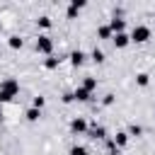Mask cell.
<instances>
[{
	"mask_svg": "<svg viewBox=\"0 0 155 155\" xmlns=\"http://www.w3.org/2000/svg\"><path fill=\"white\" fill-rule=\"evenodd\" d=\"M70 131H73V133H85V131H87V121L80 119V116L73 119V121H70Z\"/></svg>",
	"mask_w": 155,
	"mask_h": 155,
	"instance_id": "5b68a950",
	"label": "cell"
},
{
	"mask_svg": "<svg viewBox=\"0 0 155 155\" xmlns=\"http://www.w3.org/2000/svg\"><path fill=\"white\" fill-rule=\"evenodd\" d=\"M150 39V27H133V31H131V41H136V44H145Z\"/></svg>",
	"mask_w": 155,
	"mask_h": 155,
	"instance_id": "7a4b0ae2",
	"label": "cell"
},
{
	"mask_svg": "<svg viewBox=\"0 0 155 155\" xmlns=\"http://www.w3.org/2000/svg\"><path fill=\"white\" fill-rule=\"evenodd\" d=\"M44 104H46V99H44L41 94H39V97H34V102H31V107H34V109H41Z\"/></svg>",
	"mask_w": 155,
	"mask_h": 155,
	"instance_id": "ffe728a7",
	"label": "cell"
},
{
	"mask_svg": "<svg viewBox=\"0 0 155 155\" xmlns=\"http://www.w3.org/2000/svg\"><path fill=\"white\" fill-rule=\"evenodd\" d=\"M36 22H39V27H44V29H48V27H51V17H46V15H44V17H39Z\"/></svg>",
	"mask_w": 155,
	"mask_h": 155,
	"instance_id": "d6986e66",
	"label": "cell"
},
{
	"mask_svg": "<svg viewBox=\"0 0 155 155\" xmlns=\"http://www.w3.org/2000/svg\"><path fill=\"white\" fill-rule=\"evenodd\" d=\"M111 41H114V46H116V48H126V46L131 44V36H128L126 31H124V34H114V39H111Z\"/></svg>",
	"mask_w": 155,
	"mask_h": 155,
	"instance_id": "277c9868",
	"label": "cell"
},
{
	"mask_svg": "<svg viewBox=\"0 0 155 155\" xmlns=\"http://www.w3.org/2000/svg\"><path fill=\"white\" fill-rule=\"evenodd\" d=\"M109 27H111V31H114V34H124V27H126V22H124L121 17H114V19L109 22Z\"/></svg>",
	"mask_w": 155,
	"mask_h": 155,
	"instance_id": "8992f818",
	"label": "cell"
},
{
	"mask_svg": "<svg viewBox=\"0 0 155 155\" xmlns=\"http://www.w3.org/2000/svg\"><path fill=\"white\" fill-rule=\"evenodd\" d=\"M136 82H138L140 87H145V85L150 82V75H148V73H138V75H136Z\"/></svg>",
	"mask_w": 155,
	"mask_h": 155,
	"instance_id": "9a60e30c",
	"label": "cell"
},
{
	"mask_svg": "<svg viewBox=\"0 0 155 155\" xmlns=\"http://www.w3.org/2000/svg\"><path fill=\"white\" fill-rule=\"evenodd\" d=\"M102 104H104V107H111V104H114V94H107V97L102 99Z\"/></svg>",
	"mask_w": 155,
	"mask_h": 155,
	"instance_id": "603a6c76",
	"label": "cell"
},
{
	"mask_svg": "<svg viewBox=\"0 0 155 155\" xmlns=\"http://www.w3.org/2000/svg\"><path fill=\"white\" fill-rule=\"evenodd\" d=\"M0 116H2V111H0Z\"/></svg>",
	"mask_w": 155,
	"mask_h": 155,
	"instance_id": "d4e9b609",
	"label": "cell"
},
{
	"mask_svg": "<svg viewBox=\"0 0 155 155\" xmlns=\"http://www.w3.org/2000/svg\"><path fill=\"white\" fill-rule=\"evenodd\" d=\"M39 116H41V109H27V121H39Z\"/></svg>",
	"mask_w": 155,
	"mask_h": 155,
	"instance_id": "4fadbf2b",
	"label": "cell"
},
{
	"mask_svg": "<svg viewBox=\"0 0 155 155\" xmlns=\"http://www.w3.org/2000/svg\"><path fill=\"white\" fill-rule=\"evenodd\" d=\"M73 99H75V97H73V92H65V94H63V102H65V104H70Z\"/></svg>",
	"mask_w": 155,
	"mask_h": 155,
	"instance_id": "cb8c5ba5",
	"label": "cell"
},
{
	"mask_svg": "<svg viewBox=\"0 0 155 155\" xmlns=\"http://www.w3.org/2000/svg\"><path fill=\"white\" fill-rule=\"evenodd\" d=\"M82 87H85L87 92H94V90H97V80H94V78H85V82H82Z\"/></svg>",
	"mask_w": 155,
	"mask_h": 155,
	"instance_id": "7c38bea8",
	"label": "cell"
},
{
	"mask_svg": "<svg viewBox=\"0 0 155 155\" xmlns=\"http://www.w3.org/2000/svg\"><path fill=\"white\" fill-rule=\"evenodd\" d=\"M126 133H128V136H136V138H138V136H143V128H140V126H136V124H131Z\"/></svg>",
	"mask_w": 155,
	"mask_h": 155,
	"instance_id": "e0dca14e",
	"label": "cell"
},
{
	"mask_svg": "<svg viewBox=\"0 0 155 155\" xmlns=\"http://www.w3.org/2000/svg\"><path fill=\"white\" fill-rule=\"evenodd\" d=\"M97 36H99V39H114V31H111L109 24H102V27L97 29Z\"/></svg>",
	"mask_w": 155,
	"mask_h": 155,
	"instance_id": "ba28073f",
	"label": "cell"
},
{
	"mask_svg": "<svg viewBox=\"0 0 155 155\" xmlns=\"http://www.w3.org/2000/svg\"><path fill=\"white\" fill-rule=\"evenodd\" d=\"M65 15H68V19H75V17H78V7H75V5H68V12H65Z\"/></svg>",
	"mask_w": 155,
	"mask_h": 155,
	"instance_id": "7402d4cb",
	"label": "cell"
},
{
	"mask_svg": "<svg viewBox=\"0 0 155 155\" xmlns=\"http://www.w3.org/2000/svg\"><path fill=\"white\" fill-rule=\"evenodd\" d=\"M87 133H90V138H104V126H92V128H87Z\"/></svg>",
	"mask_w": 155,
	"mask_h": 155,
	"instance_id": "30bf717a",
	"label": "cell"
},
{
	"mask_svg": "<svg viewBox=\"0 0 155 155\" xmlns=\"http://www.w3.org/2000/svg\"><path fill=\"white\" fill-rule=\"evenodd\" d=\"M114 143H116V148H124V145L128 143V133H126V131H121V133H116V138H114Z\"/></svg>",
	"mask_w": 155,
	"mask_h": 155,
	"instance_id": "8fae6325",
	"label": "cell"
},
{
	"mask_svg": "<svg viewBox=\"0 0 155 155\" xmlns=\"http://www.w3.org/2000/svg\"><path fill=\"white\" fill-rule=\"evenodd\" d=\"M70 155H87V148H82V145H75V148H70Z\"/></svg>",
	"mask_w": 155,
	"mask_h": 155,
	"instance_id": "44dd1931",
	"label": "cell"
},
{
	"mask_svg": "<svg viewBox=\"0 0 155 155\" xmlns=\"http://www.w3.org/2000/svg\"><path fill=\"white\" fill-rule=\"evenodd\" d=\"M92 61H94V63H104V53H102L99 48H94V51H92Z\"/></svg>",
	"mask_w": 155,
	"mask_h": 155,
	"instance_id": "ac0fdd59",
	"label": "cell"
},
{
	"mask_svg": "<svg viewBox=\"0 0 155 155\" xmlns=\"http://www.w3.org/2000/svg\"><path fill=\"white\" fill-rule=\"evenodd\" d=\"M58 63H61V58H53V56H51V58H46V61H44V65H46V68H48V70H53V68H58Z\"/></svg>",
	"mask_w": 155,
	"mask_h": 155,
	"instance_id": "2e32d148",
	"label": "cell"
},
{
	"mask_svg": "<svg viewBox=\"0 0 155 155\" xmlns=\"http://www.w3.org/2000/svg\"><path fill=\"white\" fill-rule=\"evenodd\" d=\"M85 58H87V56H85L82 51H73V53H70V63H73V65H82Z\"/></svg>",
	"mask_w": 155,
	"mask_h": 155,
	"instance_id": "9c48e42d",
	"label": "cell"
},
{
	"mask_svg": "<svg viewBox=\"0 0 155 155\" xmlns=\"http://www.w3.org/2000/svg\"><path fill=\"white\" fill-rule=\"evenodd\" d=\"M73 97H75L78 102H90V97H92V92H87V90H85V87L80 85V87H78V90L73 92Z\"/></svg>",
	"mask_w": 155,
	"mask_h": 155,
	"instance_id": "52a82bcc",
	"label": "cell"
},
{
	"mask_svg": "<svg viewBox=\"0 0 155 155\" xmlns=\"http://www.w3.org/2000/svg\"><path fill=\"white\" fill-rule=\"evenodd\" d=\"M7 44H10V48H22V46H24V41H22L19 36H10Z\"/></svg>",
	"mask_w": 155,
	"mask_h": 155,
	"instance_id": "5bb4252c",
	"label": "cell"
},
{
	"mask_svg": "<svg viewBox=\"0 0 155 155\" xmlns=\"http://www.w3.org/2000/svg\"><path fill=\"white\" fill-rule=\"evenodd\" d=\"M19 94V82L15 78H5L0 85V102H12Z\"/></svg>",
	"mask_w": 155,
	"mask_h": 155,
	"instance_id": "6da1fadb",
	"label": "cell"
},
{
	"mask_svg": "<svg viewBox=\"0 0 155 155\" xmlns=\"http://www.w3.org/2000/svg\"><path fill=\"white\" fill-rule=\"evenodd\" d=\"M36 51L48 56V53L53 51V41H51V36H39V39H36Z\"/></svg>",
	"mask_w": 155,
	"mask_h": 155,
	"instance_id": "3957f363",
	"label": "cell"
}]
</instances>
